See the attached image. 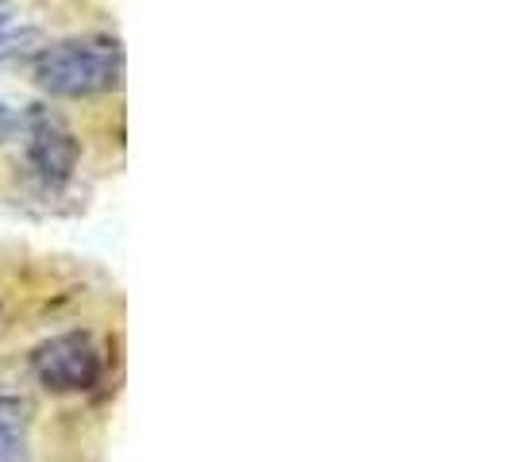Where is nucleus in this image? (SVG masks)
<instances>
[{"label": "nucleus", "mask_w": 512, "mask_h": 462, "mask_svg": "<svg viewBox=\"0 0 512 462\" xmlns=\"http://www.w3.org/2000/svg\"><path fill=\"white\" fill-rule=\"evenodd\" d=\"M8 24H12V8H8V4L0 0V31H4Z\"/></svg>", "instance_id": "obj_7"}, {"label": "nucleus", "mask_w": 512, "mask_h": 462, "mask_svg": "<svg viewBox=\"0 0 512 462\" xmlns=\"http://www.w3.org/2000/svg\"><path fill=\"white\" fill-rule=\"evenodd\" d=\"M27 158H31V170L39 174L43 185L62 189L77 174L81 147H77V135L58 116L35 108L27 116Z\"/></svg>", "instance_id": "obj_3"}, {"label": "nucleus", "mask_w": 512, "mask_h": 462, "mask_svg": "<svg viewBox=\"0 0 512 462\" xmlns=\"http://www.w3.org/2000/svg\"><path fill=\"white\" fill-rule=\"evenodd\" d=\"M31 43H39V31H31V27H24V31H12V27H4V31H0V62H4V58H16V54H24Z\"/></svg>", "instance_id": "obj_5"}, {"label": "nucleus", "mask_w": 512, "mask_h": 462, "mask_svg": "<svg viewBox=\"0 0 512 462\" xmlns=\"http://www.w3.org/2000/svg\"><path fill=\"white\" fill-rule=\"evenodd\" d=\"M31 370H35L39 385L51 393H85L101 382L104 359L85 332H62L35 347Z\"/></svg>", "instance_id": "obj_2"}, {"label": "nucleus", "mask_w": 512, "mask_h": 462, "mask_svg": "<svg viewBox=\"0 0 512 462\" xmlns=\"http://www.w3.org/2000/svg\"><path fill=\"white\" fill-rule=\"evenodd\" d=\"M120 77H124V51L116 39H101V35L62 39L35 54V81L51 97L81 101V97L112 93Z\"/></svg>", "instance_id": "obj_1"}, {"label": "nucleus", "mask_w": 512, "mask_h": 462, "mask_svg": "<svg viewBox=\"0 0 512 462\" xmlns=\"http://www.w3.org/2000/svg\"><path fill=\"white\" fill-rule=\"evenodd\" d=\"M16 128H20V120H16V112H12L8 104L0 101V143H4V139H12V135H16Z\"/></svg>", "instance_id": "obj_6"}, {"label": "nucleus", "mask_w": 512, "mask_h": 462, "mask_svg": "<svg viewBox=\"0 0 512 462\" xmlns=\"http://www.w3.org/2000/svg\"><path fill=\"white\" fill-rule=\"evenodd\" d=\"M27 428V401L12 397V393H0V439L4 443H24Z\"/></svg>", "instance_id": "obj_4"}]
</instances>
